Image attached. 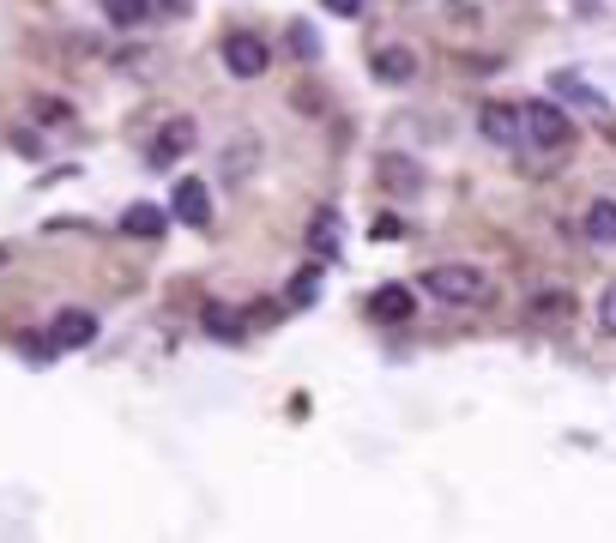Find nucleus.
I'll use <instances>...</instances> for the list:
<instances>
[{
  "instance_id": "nucleus-7",
  "label": "nucleus",
  "mask_w": 616,
  "mask_h": 543,
  "mask_svg": "<svg viewBox=\"0 0 616 543\" xmlns=\"http://www.w3.org/2000/svg\"><path fill=\"white\" fill-rule=\"evenodd\" d=\"M478 133H484L490 145H520L526 140V121L514 104H484L478 109Z\"/></svg>"
},
{
  "instance_id": "nucleus-4",
  "label": "nucleus",
  "mask_w": 616,
  "mask_h": 543,
  "mask_svg": "<svg viewBox=\"0 0 616 543\" xmlns=\"http://www.w3.org/2000/svg\"><path fill=\"white\" fill-rule=\"evenodd\" d=\"M224 67L237 79H261L266 67H273V49H266L261 37H249V31H237V37H224Z\"/></svg>"
},
{
  "instance_id": "nucleus-6",
  "label": "nucleus",
  "mask_w": 616,
  "mask_h": 543,
  "mask_svg": "<svg viewBox=\"0 0 616 543\" xmlns=\"http://www.w3.org/2000/svg\"><path fill=\"white\" fill-rule=\"evenodd\" d=\"M170 212H176L182 224H194V230H206V224H212V194H206V181H200V176H182V181H176Z\"/></svg>"
},
{
  "instance_id": "nucleus-12",
  "label": "nucleus",
  "mask_w": 616,
  "mask_h": 543,
  "mask_svg": "<svg viewBox=\"0 0 616 543\" xmlns=\"http://www.w3.org/2000/svg\"><path fill=\"white\" fill-rule=\"evenodd\" d=\"M121 230H128V236H145V242H152V236H164V206H152V200L128 206V212H121Z\"/></svg>"
},
{
  "instance_id": "nucleus-1",
  "label": "nucleus",
  "mask_w": 616,
  "mask_h": 543,
  "mask_svg": "<svg viewBox=\"0 0 616 543\" xmlns=\"http://www.w3.org/2000/svg\"><path fill=\"white\" fill-rule=\"evenodd\" d=\"M423 290H430L435 302H454V309H466V302H484L490 297V272L478 266H430L423 272Z\"/></svg>"
},
{
  "instance_id": "nucleus-5",
  "label": "nucleus",
  "mask_w": 616,
  "mask_h": 543,
  "mask_svg": "<svg viewBox=\"0 0 616 543\" xmlns=\"http://www.w3.org/2000/svg\"><path fill=\"white\" fill-rule=\"evenodd\" d=\"M97 338V314L92 309H61L49 321V345L55 350H85Z\"/></svg>"
},
{
  "instance_id": "nucleus-10",
  "label": "nucleus",
  "mask_w": 616,
  "mask_h": 543,
  "mask_svg": "<svg viewBox=\"0 0 616 543\" xmlns=\"http://www.w3.org/2000/svg\"><path fill=\"white\" fill-rule=\"evenodd\" d=\"M375 79L381 85H411V79H418V55L411 49H381L375 55Z\"/></svg>"
},
{
  "instance_id": "nucleus-16",
  "label": "nucleus",
  "mask_w": 616,
  "mask_h": 543,
  "mask_svg": "<svg viewBox=\"0 0 616 543\" xmlns=\"http://www.w3.org/2000/svg\"><path fill=\"white\" fill-rule=\"evenodd\" d=\"M532 314H544V321H568V314H575V297H538Z\"/></svg>"
},
{
  "instance_id": "nucleus-19",
  "label": "nucleus",
  "mask_w": 616,
  "mask_h": 543,
  "mask_svg": "<svg viewBox=\"0 0 616 543\" xmlns=\"http://www.w3.org/2000/svg\"><path fill=\"white\" fill-rule=\"evenodd\" d=\"M599 321H604V326H611V333H616V285L604 290V302H599Z\"/></svg>"
},
{
  "instance_id": "nucleus-3",
  "label": "nucleus",
  "mask_w": 616,
  "mask_h": 543,
  "mask_svg": "<svg viewBox=\"0 0 616 543\" xmlns=\"http://www.w3.org/2000/svg\"><path fill=\"white\" fill-rule=\"evenodd\" d=\"M194 140H200L194 121L176 116V121H164V128H158V140L145 145V157H152V169H170V164H182V157L194 152Z\"/></svg>"
},
{
  "instance_id": "nucleus-14",
  "label": "nucleus",
  "mask_w": 616,
  "mask_h": 543,
  "mask_svg": "<svg viewBox=\"0 0 616 543\" xmlns=\"http://www.w3.org/2000/svg\"><path fill=\"white\" fill-rule=\"evenodd\" d=\"M145 13H152V0H104V19L109 25H121V31H133Z\"/></svg>"
},
{
  "instance_id": "nucleus-18",
  "label": "nucleus",
  "mask_w": 616,
  "mask_h": 543,
  "mask_svg": "<svg viewBox=\"0 0 616 543\" xmlns=\"http://www.w3.org/2000/svg\"><path fill=\"white\" fill-rule=\"evenodd\" d=\"M321 7H327V13H339V19H357V13H363V0H321Z\"/></svg>"
},
{
  "instance_id": "nucleus-2",
  "label": "nucleus",
  "mask_w": 616,
  "mask_h": 543,
  "mask_svg": "<svg viewBox=\"0 0 616 543\" xmlns=\"http://www.w3.org/2000/svg\"><path fill=\"white\" fill-rule=\"evenodd\" d=\"M520 121H526V145H538V152H563V145L575 140V121L556 104H526Z\"/></svg>"
},
{
  "instance_id": "nucleus-17",
  "label": "nucleus",
  "mask_w": 616,
  "mask_h": 543,
  "mask_svg": "<svg viewBox=\"0 0 616 543\" xmlns=\"http://www.w3.org/2000/svg\"><path fill=\"white\" fill-rule=\"evenodd\" d=\"M399 236H406V224H399L394 212H381V218L369 224V242H399Z\"/></svg>"
},
{
  "instance_id": "nucleus-9",
  "label": "nucleus",
  "mask_w": 616,
  "mask_h": 543,
  "mask_svg": "<svg viewBox=\"0 0 616 543\" xmlns=\"http://www.w3.org/2000/svg\"><path fill=\"white\" fill-rule=\"evenodd\" d=\"M369 309H375V321L399 326V321H411V309H418V297H411L406 285H381V290H375V302H369Z\"/></svg>"
},
{
  "instance_id": "nucleus-15",
  "label": "nucleus",
  "mask_w": 616,
  "mask_h": 543,
  "mask_svg": "<svg viewBox=\"0 0 616 543\" xmlns=\"http://www.w3.org/2000/svg\"><path fill=\"white\" fill-rule=\"evenodd\" d=\"M309 248H315V254H339V218H333V212H321V218L309 224Z\"/></svg>"
},
{
  "instance_id": "nucleus-11",
  "label": "nucleus",
  "mask_w": 616,
  "mask_h": 543,
  "mask_svg": "<svg viewBox=\"0 0 616 543\" xmlns=\"http://www.w3.org/2000/svg\"><path fill=\"white\" fill-rule=\"evenodd\" d=\"M375 176L387 181L394 194H418V164H411V157H394V152H387V157L375 164Z\"/></svg>"
},
{
  "instance_id": "nucleus-13",
  "label": "nucleus",
  "mask_w": 616,
  "mask_h": 543,
  "mask_svg": "<svg viewBox=\"0 0 616 543\" xmlns=\"http://www.w3.org/2000/svg\"><path fill=\"white\" fill-rule=\"evenodd\" d=\"M587 236L599 248L616 242V200H592V206H587Z\"/></svg>"
},
{
  "instance_id": "nucleus-8",
  "label": "nucleus",
  "mask_w": 616,
  "mask_h": 543,
  "mask_svg": "<svg viewBox=\"0 0 616 543\" xmlns=\"http://www.w3.org/2000/svg\"><path fill=\"white\" fill-rule=\"evenodd\" d=\"M551 90H556V104H568V109H587V116H611V104H604V97H599V90H592L580 73H556Z\"/></svg>"
}]
</instances>
